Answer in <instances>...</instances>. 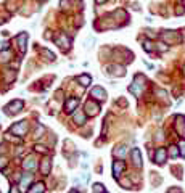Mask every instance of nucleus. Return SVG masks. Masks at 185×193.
Listing matches in <instances>:
<instances>
[{
    "label": "nucleus",
    "instance_id": "39448f33",
    "mask_svg": "<svg viewBox=\"0 0 185 193\" xmlns=\"http://www.w3.org/2000/svg\"><path fill=\"white\" fill-rule=\"evenodd\" d=\"M98 110H100V106L95 103V101L90 100V101H87V103H86V113L89 116H95L98 113Z\"/></svg>",
    "mask_w": 185,
    "mask_h": 193
},
{
    "label": "nucleus",
    "instance_id": "f3484780",
    "mask_svg": "<svg viewBox=\"0 0 185 193\" xmlns=\"http://www.w3.org/2000/svg\"><path fill=\"white\" fill-rule=\"evenodd\" d=\"M90 76H87V74H82V76H79L77 77V82L81 84V86H84V87H87V86H90Z\"/></svg>",
    "mask_w": 185,
    "mask_h": 193
},
{
    "label": "nucleus",
    "instance_id": "4468645a",
    "mask_svg": "<svg viewBox=\"0 0 185 193\" xmlns=\"http://www.w3.org/2000/svg\"><path fill=\"white\" fill-rule=\"evenodd\" d=\"M77 105H79V100H77V98H69L68 101H66L65 108H66V111H68V113H71L74 108H77Z\"/></svg>",
    "mask_w": 185,
    "mask_h": 193
},
{
    "label": "nucleus",
    "instance_id": "f8f14e48",
    "mask_svg": "<svg viewBox=\"0 0 185 193\" xmlns=\"http://www.w3.org/2000/svg\"><path fill=\"white\" fill-rule=\"evenodd\" d=\"M45 191V184L44 182H37L34 185H31V190L27 193H44Z\"/></svg>",
    "mask_w": 185,
    "mask_h": 193
},
{
    "label": "nucleus",
    "instance_id": "c756f323",
    "mask_svg": "<svg viewBox=\"0 0 185 193\" xmlns=\"http://www.w3.org/2000/svg\"><path fill=\"white\" fill-rule=\"evenodd\" d=\"M179 148H180V155L185 158V140L180 142V145H179Z\"/></svg>",
    "mask_w": 185,
    "mask_h": 193
},
{
    "label": "nucleus",
    "instance_id": "bb28decb",
    "mask_svg": "<svg viewBox=\"0 0 185 193\" xmlns=\"http://www.w3.org/2000/svg\"><path fill=\"white\" fill-rule=\"evenodd\" d=\"M179 153H180V151L177 150V146H171V148H169V155H171L172 158H176V156L179 155Z\"/></svg>",
    "mask_w": 185,
    "mask_h": 193
},
{
    "label": "nucleus",
    "instance_id": "412c9836",
    "mask_svg": "<svg viewBox=\"0 0 185 193\" xmlns=\"http://www.w3.org/2000/svg\"><path fill=\"white\" fill-rule=\"evenodd\" d=\"M40 169H42V174H44V175H47V174H48V171H50V160H44V161H42V167H40Z\"/></svg>",
    "mask_w": 185,
    "mask_h": 193
},
{
    "label": "nucleus",
    "instance_id": "ddd939ff",
    "mask_svg": "<svg viewBox=\"0 0 185 193\" xmlns=\"http://www.w3.org/2000/svg\"><path fill=\"white\" fill-rule=\"evenodd\" d=\"M132 161H134V164L135 166H142V156H140V151H138V148H134L132 150Z\"/></svg>",
    "mask_w": 185,
    "mask_h": 193
},
{
    "label": "nucleus",
    "instance_id": "473e14b6",
    "mask_svg": "<svg viewBox=\"0 0 185 193\" xmlns=\"http://www.w3.org/2000/svg\"><path fill=\"white\" fill-rule=\"evenodd\" d=\"M95 2H97V3H105L106 0H95Z\"/></svg>",
    "mask_w": 185,
    "mask_h": 193
},
{
    "label": "nucleus",
    "instance_id": "2f4dec72",
    "mask_svg": "<svg viewBox=\"0 0 185 193\" xmlns=\"http://www.w3.org/2000/svg\"><path fill=\"white\" fill-rule=\"evenodd\" d=\"M10 193H21V191H19L18 187H12V188H10Z\"/></svg>",
    "mask_w": 185,
    "mask_h": 193
},
{
    "label": "nucleus",
    "instance_id": "cd10ccee",
    "mask_svg": "<svg viewBox=\"0 0 185 193\" xmlns=\"http://www.w3.org/2000/svg\"><path fill=\"white\" fill-rule=\"evenodd\" d=\"M7 164H8L7 158H5V156H0V171H2V169H3L5 166H7Z\"/></svg>",
    "mask_w": 185,
    "mask_h": 193
},
{
    "label": "nucleus",
    "instance_id": "9b49d317",
    "mask_svg": "<svg viewBox=\"0 0 185 193\" xmlns=\"http://www.w3.org/2000/svg\"><path fill=\"white\" fill-rule=\"evenodd\" d=\"M166 155H167V153H166L164 148H158V150H156V155H155V161L158 164H162L164 160H166Z\"/></svg>",
    "mask_w": 185,
    "mask_h": 193
},
{
    "label": "nucleus",
    "instance_id": "5701e85b",
    "mask_svg": "<svg viewBox=\"0 0 185 193\" xmlns=\"http://www.w3.org/2000/svg\"><path fill=\"white\" fill-rule=\"evenodd\" d=\"M119 180V184L124 187V188H132V184H131V180H127V179H117Z\"/></svg>",
    "mask_w": 185,
    "mask_h": 193
},
{
    "label": "nucleus",
    "instance_id": "72a5a7b5",
    "mask_svg": "<svg viewBox=\"0 0 185 193\" xmlns=\"http://www.w3.org/2000/svg\"><path fill=\"white\" fill-rule=\"evenodd\" d=\"M182 2H183V3H185V0H182Z\"/></svg>",
    "mask_w": 185,
    "mask_h": 193
},
{
    "label": "nucleus",
    "instance_id": "aec40b11",
    "mask_svg": "<svg viewBox=\"0 0 185 193\" xmlns=\"http://www.w3.org/2000/svg\"><path fill=\"white\" fill-rule=\"evenodd\" d=\"M10 58H12V52H10V50H3V52H0V61H2V63L8 61Z\"/></svg>",
    "mask_w": 185,
    "mask_h": 193
},
{
    "label": "nucleus",
    "instance_id": "2eb2a0df",
    "mask_svg": "<svg viewBox=\"0 0 185 193\" xmlns=\"http://www.w3.org/2000/svg\"><path fill=\"white\" fill-rule=\"evenodd\" d=\"M23 167L26 169V171H32V169L37 167V163H36V160H32V158H27V160L23 163Z\"/></svg>",
    "mask_w": 185,
    "mask_h": 193
},
{
    "label": "nucleus",
    "instance_id": "1a4fd4ad",
    "mask_svg": "<svg viewBox=\"0 0 185 193\" xmlns=\"http://www.w3.org/2000/svg\"><path fill=\"white\" fill-rule=\"evenodd\" d=\"M108 69H110L111 74H114V76H117V77H121V76L126 74V69H124L122 66H119V65H113V66H110Z\"/></svg>",
    "mask_w": 185,
    "mask_h": 193
},
{
    "label": "nucleus",
    "instance_id": "6ab92c4d",
    "mask_svg": "<svg viewBox=\"0 0 185 193\" xmlns=\"http://www.w3.org/2000/svg\"><path fill=\"white\" fill-rule=\"evenodd\" d=\"M72 121H74L76 124H84L86 122V114H84V113H76L74 114V119H72Z\"/></svg>",
    "mask_w": 185,
    "mask_h": 193
},
{
    "label": "nucleus",
    "instance_id": "dca6fc26",
    "mask_svg": "<svg viewBox=\"0 0 185 193\" xmlns=\"http://www.w3.org/2000/svg\"><path fill=\"white\" fill-rule=\"evenodd\" d=\"M31 180H32V177H31V174H26V175H23V179H21V184H19V187H21V190L23 191H26V188H27V185L31 184Z\"/></svg>",
    "mask_w": 185,
    "mask_h": 193
},
{
    "label": "nucleus",
    "instance_id": "423d86ee",
    "mask_svg": "<svg viewBox=\"0 0 185 193\" xmlns=\"http://www.w3.org/2000/svg\"><path fill=\"white\" fill-rule=\"evenodd\" d=\"M176 129L177 132L182 135V137H185V118L183 116H177L176 118Z\"/></svg>",
    "mask_w": 185,
    "mask_h": 193
},
{
    "label": "nucleus",
    "instance_id": "c85d7f7f",
    "mask_svg": "<svg viewBox=\"0 0 185 193\" xmlns=\"http://www.w3.org/2000/svg\"><path fill=\"white\" fill-rule=\"evenodd\" d=\"M36 151L44 153V155H45V153H48V150L45 148V146H42V145H36Z\"/></svg>",
    "mask_w": 185,
    "mask_h": 193
},
{
    "label": "nucleus",
    "instance_id": "a211bd4d",
    "mask_svg": "<svg viewBox=\"0 0 185 193\" xmlns=\"http://www.w3.org/2000/svg\"><path fill=\"white\" fill-rule=\"evenodd\" d=\"M162 39H164L166 42H174V40H177V39H176V32H174V31H166L164 34H162Z\"/></svg>",
    "mask_w": 185,
    "mask_h": 193
},
{
    "label": "nucleus",
    "instance_id": "7ed1b4c3",
    "mask_svg": "<svg viewBox=\"0 0 185 193\" xmlns=\"http://www.w3.org/2000/svg\"><path fill=\"white\" fill-rule=\"evenodd\" d=\"M10 130H12V134L23 137V135L27 132V122H24V121L16 122V124H13V126H12V129H10Z\"/></svg>",
    "mask_w": 185,
    "mask_h": 193
},
{
    "label": "nucleus",
    "instance_id": "20e7f679",
    "mask_svg": "<svg viewBox=\"0 0 185 193\" xmlns=\"http://www.w3.org/2000/svg\"><path fill=\"white\" fill-rule=\"evenodd\" d=\"M21 110H23V101L21 100H15L10 105L5 106V111H7L8 114H16V113H19Z\"/></svg>",
    "mask_w": 185,
    "mask_h": 193
},
{
    "label": "nucleus",
    "instance_id": "f704fd0d",
    "mask_svg": "<svg viewBox=\"0 0 185 193\" xmlns=\"http://www.w3.org/2000/svg\"><path fill=\"white\" fill-rule=\"evenodd\" d=\"M183 71H185V68H183Z\"/></svg>",
    "mask_w": 185,
    "mask_h": 193
},
{
    "label": "nucleus",
    "instance_id": "7c9ffc66",
    "mask_svg": "<svg viewBox=\"0 0 185 193\" xmlns=\"http://www.w3.org/2000/svg\"><path fill=\"white\" fill-rule=\"evenodd\" d=\"M44 130H45V129H44L42 126H37V132H36V137H40V134L44 132Z\"/></svg>",
    "mask_w": 185,
    "mask_h": 193
},
{
    "label": "nucleus",
    "instance_id": "4be33fe9",
    "mask_svg": "<svg viewBox=\"0 0 185 193\" xmlns=\"http://www.w3.org/2000/svg\"><path fill=\"white\" fill-rule=\"evenodd\" d=\"M126 153H127V150L124 148V146H121V148H116V150L113 151V155L117 156V158H124V156H126Z\"/></svg>",
    "mask_w": 185,
    "mask_h": 193
},
{
    "label": "nucleus",
    "instance_id": "0eeeda50",
    "mask_svg": "<svg viewBox=\"0 0 185 193\" xmlns=\"http://www.w3.org/2000/svg\"><path fill=\"white\" fill-rule=\"evenodd\" d=\"M124 169H126V164L122 163V161H114L113 163V174H114L116 179H119V175L122 174Z\"/></svg>",
    "mask_w": 185,
    "mask_h": 193
},
{
    "label": "nucleus",
    "instance_id": "f03ea898",
    "mask_svg": "<svg viewBox=\"0 0 185 193\" xmlns=\"http://www.w3.org/2000/svg\"><path fill=\"white\" fill-rule=\"evenodd\" d=\"M55 42H57V45L63 50V52L69 50V47H71V39L66 36V34H60V36H57L55 37Z\"/></svg>",
    "mask_w": 185,
    "mask_h": 193
},
{
    "label": "nucleus",
    "instance_id": "393cba45",
    "mask_svg": "<svg viewBox=\"0 0 185 193\" xmlns=\"http://www.w3.org/2000/svg\"><path fill=\"white\" fill-rule=\"evenodd\" d=\"M93 193H105V187L102 184H95L93 185Z\"/></svg>",
    "mask_w": 185,
    "mask_h": 193
},
{
    "label": "nucleus",
    "instance_id": "6e6552de",
    "mask_svg": "<svg viewBox=\"0 0 185 193\" xmlns=\"http://www.w3.org/2000/svg\"><path fill=\"white\" fill-rule=\"evenodd\" d=\"M16 42H18V47H19V50L21 52H26V42H27V34L26 32H23V34H19L18 37H16Z\"/></svg>",
    "mask_w": 185,
    "mask_h": 193
},
{
    "label": "nucleus",
    "instance_id": "9d476101",
    "mask_svg": "<svg viewBox=\"0 0 185 193\" xmlns=\"http://www.w3.org/2000/svg\"><path fill=\"white\" fill-rule=\"evenodd\" d=\"M92 96L97 98V100H105L106 98V92L102 87H95V89H92Z\"/></svg>",
    "mask_w": 185,
    "mask_h": 193
},
{
    "label": "nucleus",
    "instance_id": "b1692460",
    "mask_svg": "<svg viewBox=\"0 0 185 193\" xmlns=\"http://www.w3.org/2000/svg\"><path fill=\"white\" fill-rule=\"evenodd\" d=\"M42 55L45 56L47 60H50V61H53V60H55V55H53L52 52H48V50H45V48L42 50Z\"/></svg>",
    "mask_w": 185,
    "mask_h": 193
},
{
    "label": "nucleus",
    "instance_id": "f257e3e1",
    "mask_svg": "<svg viewBox=\"0 0 185 193\" xmlns=\"http://www.w3.org/2000/svg\"><path fill=\"white\" fill-rule=\"evenodd\" d=\"M145 77L143 76H137L135 77V81H134V84L131 87H129V90H131V92L135 95V96H140L142 95V92H143V89H145Z\"/></svg>",
    "mask_w": 185,
    "mask_h": 193
},
{
    "label": "nucleus",
    "instance_id": "a878e982",
    "mask_svg": "<svg viewBox=\"0 0 185 193\" xmlns=\"http://www.w3.org/2000/svg\"><path fill=\"white\" fill-rule=\"evenodd\" d=\"M143 48H145V50H147V52H151V50H155V47H153V44H151L150 40H147V42H145V44H143Z\"/></svg>",
    "mask_w": 185,
    "mask_h": 193
}]
</instances>
